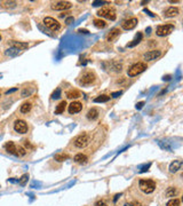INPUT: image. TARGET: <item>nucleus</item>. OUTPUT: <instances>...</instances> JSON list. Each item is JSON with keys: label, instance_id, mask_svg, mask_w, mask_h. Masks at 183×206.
I'll return each mask as SVG.
<instances>
[{"label": "nucleus", "instance_id": "1", "mask_svg": "<svg viewBox=\"0 0 183 206\" xmlns=\"http://www.w3.org/2000/svg\"><path fill=\"white\" fill-rule=\"evenodd\" d=\"M139 187H140V189L142 190L144 193H151L156 189V182L152 181V180L142 179V180H140V182H139Z\"/></svg>", "mask_w": 183, "mask_h": 206}, {"label": "nucleus", "instance_id": "2", "mask_svg": "<svg viewBox=\"0 0 183 206\" xmlns=\"http://www.w3.org/2000/svg\"><path fill=\"white\" fill-rule=\"evenodd\" d=\"M146 69H148L146 63H144V62H137V63H135L134 65H132V67L128 69L127 75L130 77H135V76H137V75L142 73L143 71H145Z\"/></svg>", "mask_w": 183, "mask_h": 206}, {"label": "nucleus", "instance_id": "3", "mask_svg": "<svg viewBox=\"0 0 183 206\" xmlns=\"http://www.w3.org/2000/svg\"><path fill=\"white\" fill-rule=\"evenodd\" d=\"M97 15L101 17H105V18H108V20H110V21H114L117 17L116 10L110 6H105V7H103V8H101V9L97 12Z\"/></svg>", "mask_w": 183, "mask_h": 206}, {"label": "nucleus", "instance_id": "4", "mask_svg": "<svg viewBox=\"0 0 183 206\" xmlns=\"http://www.w3.org/2000/svg\"><path fill=\"white\" fill-rule=\"evenodd\" d=\"M95 81V75L92 71H86L81 75L79 79V84L83 85V86H89L92 84H94Z\"/></svg>", "mask_w": 183, "mask_h": 206}, {"label": "nucleus", "instance_id": "5", "mask_svg": "<svg viewBox=\"0 0 183 206\" xmlns=\"http://www.w3.org/2000/svg\"><path fill=\"white\" fill-rule=\"evenodd\" d=\"M90 141V137L88 134L86 133H83L80 134V135H78V136L74 139V146L77 147V148H85V147L88 146V143H89Z\"/></svg>", "mask_w": 183, "mask_h": 206}, {"label": "nucleus", "instance_id": "6", "mask_svg": "<svg viewBox=\"0 0 183 206\" xmlns=\"http://www.w3.org/2000/svg\"><path fill=\"white\" fill-rule=\"evenodd\" d=\"M43 24H45V27L48 28L52 31H58L61 28L60 23L53 17H45L43 18Z\"/></svg>", "mask_w": 183, "mask_h": 206}, {"label": "nucleus", "instance_id": "7", "mask_svg": "<svg viewBox=\"0 0 183 206\" xmlns=\"http://www.w3.org/2000/svg\"><path fill=\"white\" fill-rule=\"evenodd\" d=\"M174 29H175V28H174L173 24H164V25H159V27L157 28L156 33L159 37H164V36L170 34V32H173Z\"/></svg>", "mask_w": 183, "mask_h": 206}, {"label": "nucleus", "instance_id": "8", "mask_svg": "<svg viewBox=\"0 0 183 206\" xmlns=\"http://www.w3.org/2000/svg\"><path fill=\"white\" fill-rule=\"evenodd\" d=\"M14 130L16 131L17 133L25 134L28 132V124L22 119H17L14 123Z\"/></svg>", "mask_w": 183, "mask_h": 206}, {"label": "nucleus", "instance_id": "9", "mask_svg": "<svg viewBox=\"0 0 183 206\" xmlns=\"http://www.w3.org/2000/svg\"><path fill=\"white\" fill-rule=\"evenodd\" d=\"M71 8V3L69 1H57L52 3V9L54 10H67Z\"/></svg>", "mask_w": 183, "mask_h": 206}, {"label": "nucleus", "instance_id": "10", "mask_svg": "<svg viewBox=\"0 0 183 206\" xmlns=\"http://www.w3.org/2000/svg\"><path fill=\"white\" fill-rule=\"evenodd\" d=\"M137 23H139V21H137L136 17H132L130 20L125 21V22L121 24V28H123L124 30H133L134 28L137 25Z\"/></svg>", "mask_w": 183, "mask_h": 206}, {"label": "nucleus", "instance_id": "11", "mask_svg": "<svg viewBox=\"0 0 183 206\" xmlns=\"http://www.w3.org/2000/svg\"><path fill=\"white\" fill-rule=\"evenodd\" d=\"M161 55V52L160 50H149L144 54V60L146 61H153L156 60L157 57H159Z\"/></svg>", "mask_w": 183, "mask_h": 206}, {"label": "nucleus", "instance_id": "12", "mask_svg": "<svg viewBox=\"0 0 183 206\" xmlns=\"http://www.w3.org/2000/svg\"><path fill=\"white\" fill-rule=\"evenodd\" d=\"M81 109H83V104L80 102H72L70 106H69V112H70L71 115L80 112Z\"/></svg>", "mask_w": 183, "mask_h": 206}, {"label": "nucleus", "instance_id": "13", "mask_svg": "<svg viewBox=\"0 0 183 206\" xmlns=\"http://www.w3.org/2000/svg\"><path fill=\"white\" fill-rule=\"evenodd\" d=\"M176 15H179V8H176V7H170L164 13V16L165 17H174L176 16Z\"/></svg>", "mask_w": 183, "mask_h": 206}, {"label": "nucleus", "instance_id": "14", "mask_svg": "<svg viewBox=\"0 0 183 206\" xmlns=\"http://www.w3.org/2000/svg\"><path fill=\"white\" fill-rule=\"evenodd\" d=\"M5 149H6V151L8 153L16 156V146L14 144V142H12V141L7 142L6 144H5Z\"/></svg>", "mask_w": 183, "mask_h": 206}, {"label": "nucleus", "instance_id": "15", "mask_svg": "<svg viewBox=\"0 0 183 206\" xmlns=\"http://www.w3.org/2000/svg\"><path fill=\"white\" fill-rule=\"evenodd\" d=\"M74 162L80 164V165H85L88 162V157L86 155H83V153H78V155L74 156Z\"/></svg>", "mask_w": 183, "mask_h": 206}, {"label": "nucleus", "instance_id": "16", "mask_svg": "<svg viewBox=\"0 0 183 206\" xmlns=\"http://www.w3.org/2000/svg\"><path fill=\"white\" fill-rule=\"evenodd\" d=\"M10 45L18 50L27 49L28 47H29V44L28 43H18V41H10Z\"/></svg>", "mask_w": 183, "mask_h": 206}, {"label": "nucleus", "instance_id": "17", "mask_svg": "<svg viewBox=\"0 0 183 206\" xmlns=\"http://www.w3.org/2000/svg\"><path fill=\"white\" fill-rule=\"evenodd\" d=\"M181 167H182V160H175L174 163L170 164V171L172 173H175V172H177V171L180 170Z\"/></svg>", "mask_w": 183, "mask_h": 206}, {"label": "nucleus", "instance_id": "18", "mask_svg": "<svg viewBox=\"0 0 183 206\" xmlns=\"http://www.w3.org/2000/svg\"><path fill=\"white\" fill-rule=\"evenodd\" d=\"M97 117H99V110L95 109V108H92V109L87 112V118H88L89 120L97 119Z\"/></svg>", "mask_w": 183, "mask_h": 206}, {"label": "nucleus", "instance_id": "19", "mask_svg": "<svg viewBox=\"0 0 183 206\" xmlns=\"http://www.w3.org/2000/svg\"><path fill=\"white\" fill-rule=\"evenodd\" d=\"M119 33H120L119 29H112V30L110 31V33L107 36V40L108 41H113L117 37L119 36Z\"/></svg>", "mask_w": 183, "mask_h": 206}, {"label": "nucleus", "instance_id": "20", "mask_svg": "<svg viewBox=\"0 0 183 206\" xmlns=\"http://www.w3.org/2000/svg\"><path fill=\"white\" fill-rule=\"evenodd\" d=\"M80 96H81V93L78 90H70L67 92L68 99H78Z\"/></svg>", "mask_w": 183, "mask_h": 206}, {"label": "nucleus", "instance_id": "21", "mask_svg": "<svg viewBox=\"0 0 183 206\" xmlns=\"http://www.w3.org/2000/svg\"><path fill=\"white\" fill-rule=\"evenodd\" d=\"M65 106H67V102L65 101H62V102L56 106V109H55V113L56 115H60V113H63L64 110H65Z\"/></svg>", "mask_w": 183, "mask_h": 206}, {"label": "nucleus", "instance_id": "22", "mask_svg": "<svg viewBox=\"0 0 183 206\" xmlns=\"http://www.w3.org/2000/svg\"><path fill=\"white\" fill-rule=\"evenodd\" d=\"M93 23L97 29H104V28L107 27V23H105L103 20H100V18H95V20L93 21Z\"/></svg>", "mask_w": 183, "mask_h": 206}, {"label": "nucleus", "instance_id": "23", "mask_svg": "<svg viewBox=\"0 0 183 206\" xmlns=\"http://www.w3.org/2000/svg\"><path fill=\"white\" fill-rule=\"evenodd\" d=\"M54 159L56 160V162H64V160L69 159V155H65V153H57L54 156Z\"/></svg>", "mask_w": 183, "mask_h": 206}, {"label": "nucleus", "instance_id": "24", "mask_svg": "<svg viewBox=\"0 0 183 206\" xmlns=\"http://www.w3.org/2000/svg\"><path fill=\"white\" fill-rule=\"evenodd\" d=\"M31 108H32V104H31V103H29V102L23 103V104L21 106V112L28 113L31 110Z\"/></svg>", "mask_w": 183, "mask_h": 206}, {"label": "nucleus", "instance_id": "25", "mask_svg": "<svg viewBox=\"0 0 183 206\" xmlns=\"http://www.w3.org/2000/svg\"><path fill=\"white\" fill-rule=\"evenodd\" d=\"M110 100L109 95H100L97 96L96 99H94V102L95 103H102V102H108Z\"/></svg>", "mask_w": 183, "mask_h": 206}, {"label": "nucleus", "instance_id": "26", "mask_svg": "<svg viewBox=\"0 0 183 206\" xmlns=\"http://www.w3.org/2000/svg\"><path fill=\"white\" fill-rule=\"evenodd\" d=\"M25 153H27V150L24 149L23 147L16 146V156L17 157H23V156H25Z\"/></svg>", "mask_w": 183, "mask_h": 206}, {"label": "nucleus", "instance_id": "27", "mask_svg": "<svg viewBox=\"0 0 183 206\" xmlns=\"http://www.w3.org/2000/svg\"><path fill=\"white\" fill-rule=\"evenodd\" d=\"M20 53V50L16 49V48H9V49H7L6 52H5V54L6 55H8V56H16L17 54Z\"/></svg>", "mask_w": 183, "mask_h": 206}, {"label": "nucleus", "instance_id": "28", "mask_svg": "<svg viewBox=\"0 0 183 206\" xmlns=\"http://www.w3.org/2000/svg\"><path fill=\"white\" fill-rule=\"evenodd\" d=\"M166 193L167 197H174L177 193V190L175 189L174 187H170V188L166 190V193Z\"/></svg>", "mask_w": 183, "mask_h": 206}, {"label": "nucleus", "instance_id": "29", "mask_svg": "<svg viewBox=\"0 0 183 206\" xmlns=\"http://www.w3.org/2000/svg\"><path fill=\"white\" fill-rule=\"evenodd\" d=\"M1 6L6 7V8H14V7L16 6V3L15 1H3Z\"/></svg>", "mask_w": 183, "mask_h": 206}, {"label": "nucleus", "instance_id": "30", "mask_svg": "<svg viewBox=\"0 0 183 206\" xmlns=\"http://www.w3.org/2000/svg\"><path fill=\"white\" fill-rule=\"evenodd\" d=\"M141 39H142V34L141 33H139L137 34L136 37H135V39L133 40V43H130L128 44V47H133V46H135L136 44H139L141 41Z\"/></svg>", "mask_w": 183, "mask_h": 206}, {"label": "nucleus", "instance_id": "31", "mask_svg": "<svg viewBox=\"0 0 183 206\" xmlns=\"http://www.w3.org/2000/svg\"><path fill=\"white\" fill-rule=\"evenodd\" d=\"M167 206H180V199H177V198L170 199V202L167 203Z\"/></svg>", "mask_w": 183, "mask_h": 206}, {"label": "nucleus", "instance_id": "32", "mask_svg": "<svg viewBox=\"0 0 183 206\" xmlns=\"http://www.w3.org/2000/svg\"><path fill=\"white\" fill-rule=\"evenodd\" d=\"M28 179H29V175H28V174H24V175L22 176V178H21V180H20V184H21V186H24Z\"/></svg>", "mask_w": 183, "mask_h": 206}, {"label": "nucleus", "instance_id": "33", "mask_svg": "<svg viewBox=\"0 0 183 206\" xmlns=\"http://www.w3.org/2000/svg\"><path fill=\"white\" fill-rule=\"evenodd\" d=\"M95 206H108V205L105 202H103V200H99V202L95 203Z\"/></svg>", "mask_w": 183, "mask_h": 206}, {"label": "nucleus", "instance_id": "34", "mask_svg": "<svg viewBox=\"0 0 183 206\" xmlns=\"http://www.w3.org/2000/svg\"><path fill=\"white\" fill-rule=\"evenodd\" d=\"M31 93H32V90H23V93H22V96H27V94L29 95V94H31Z\"/></svg>", "mask_w": 183, "mask_h": 206}, {"label": "nucleus", "instance_id": "35", "mask_svg": "<svg viewBox=\"0 0 183 206\" xmlns=\"http://www.w3.org/2000/svg\"><path fill=\"white\" fill-rule=\"evenodd\" d=\"M121 94V90H119V92H114V93H112L111 94V96L112 97H118Z\"/></svg>", "mask_w": 183, "mask_h": 206}, {"label": "nucleus", "instance_id": "36", "mask_svg": "<svg viewBox=\"0 0 183 206\" xmlns=\"http://www.w3.org/2000/svg\"><path fill=\"white\" fill-rule=\"evenodd\" d=\"M60 93H61V90H56V93H54V95H53L54 99H57V97H60Z\"/></svg>", "mask_w": 183, "mask_h": 206}, {"label": "nucleus", "instance_id": "37", "mask_svg": "<svg viewBox=\"0 0 183 206\" xmlns=\"http://www.w3.org/2000/svg\"><path fill=\"white\" fill-rule=\"evenodd\" d=\"M105 3H105V1H95L94 3V6H99V5H105Z\"/></svg>", "mask_w": 183, "mask_h": 206}, {"label": "nucleus", "instance_id": "38", "mask_svg": "<svg viewBox=\"0 0 183 206\" xmlns=\"http://www.w3.org/2000/svg\"><path fill=\"white\" fill-rule=\"evenodd\" d=\"M24 144H25V147H27V148H31V149L33 148V147L30 144V142H29V141H24Z\"/></svg>", "mask_w": 183, "mask_h": 206}, {"label": "nucleus", "instance_id": "39", "mask_svg": "<svg viewBox=\"0 0 183 206\" xmlns=\"http://www.w3.org/2000/svg\"><path fill=\"white\" fill-rule=\"evenodd\" d=\"M72 21H73V17H69V18L67 20V24H70Z\"/></svg>", "mask_w": 183, "mask_h": 206}, {"label": "nucleus", "instance_id": "40", "mask_svg": "<svg viewBox=\"0 0 183 206\" xmlns=\"http://www.w3.org/2000/svg\"><path fill=\"white\" fill-rule=\"evenodd\" d=\"M142 106H143V102H140V103H139V104H137V106H136V108H139V109H141V108H142Z\"/></svg>", "mask_w": 183, "mask_h": 206}, {"label": "nucleus", "instance_id": "41", "mask_svg": "<svg viewBox=\"0 0 183 206\" xmlns=\"http://www.w3.org/2000/svg\"><path fill=\"white\" fill-rule=\"evenodd\" d=\"M124 206H133V205H132V204H130V203H126Z\"/></svg>", "mask_w": 183, "mask_h": 206}, {"label": "nucleus", "instance_id": "42", "mask_svg": "<svg viewBox=\"0 0 183 206\" xmlns=\"http://www.w3.org/2000/svg\"><path fill=\"white\" fill-rule=\"evenodd\" d=\"M0 41H1V36H0Z\"/></svg>", "mask_w": 183, "mask_h": 206}]
</instances>
